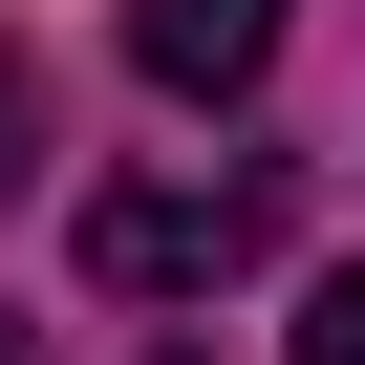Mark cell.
<instances>
[{"instance_id": "cell-2", "label": "cell", "mask_w": 365, "mask_h": 365, "mask_svg": "<svg viewBox=\"0 0 365 365\" xmlns=\"http://www.w3.org/2000/svg\"><path fill=\"white\" fill-rule=\"evenodd\" d=\"M129 65H150L172 108H237V86L279 65V0H129Z\"/></svg>"}, {"instance_id": "cell-4", "label": "cell", "mask_w": 365, "mask_h": 365, "mask_svg": "<svg viewBox=\"0 0 365 365\" xmlns=\"http://www.w3.org/2000/svg\"><path fill=\"white\" fill-rule=\"evenodd\" d=\"M22 150H43V86H22V65H0V194H22Z\"/></svg>"}, {"instance_id": "cell-5", "label": "cell", "mask_w": 365, "mask_h": 365, "mask_svg": "<svg viewBox=\"0 0 365 365\" xmlns=\"http://www.w3.org/2000/svg\"><path fill=\"white\" fill-rule=\"evenodd\" d=\"M0 365H43V344H22V322H0Z\"/></svg>"}, {"instance_id": "cell-3", "label": "cell", "mask_w": 365, "mask_h": 365, "mask_svg": "<svg viewBox=\"0 0 365 365\" xmlns=\"http://www.w3.org/2000/svg\"><path fill=\"white\" fill-rule=\"evenodd\" d=\"M301 365H365V279H322V301H301Z\"/></svg>"}, {"instance_id": "cell-1", "label": "cell", "mask_w": 365, "mask_h": 365, "mask_svg": "<svg viewBox=\"0 0 365 365\" xmlns=\"http://www.w3.org/2000/svg\"><path fill=\"white\" fill-rule=\"evenodd\" d=\"M279 258V172H129V194H86V279L108 301H215Z\"/></svg>"}]
</instances>
